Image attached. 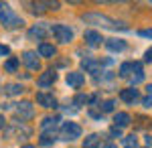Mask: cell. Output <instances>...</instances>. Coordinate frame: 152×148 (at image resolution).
Returning a JSON list of instances; mask_svg holds the SVG:
<instances>
[{
	"label": "cell",
	"mask_w": 152,
	"mask_h": 148,
	"mask_svg": "<svg viewBox=\"0 0 152 148\" xmlns=\"http://www.w3.org/2000/svg\"><path fill=\"white\" fill-rule=\"evenodd\" d=\"M142 79H144V73H136V77H132V79H130V83H132V85H138Z\"/></svg>",
	"instance_id": "obj_25"
},
{
	"label": "cell",
	"mask_w": 152,
	"mask_h": 148,
	"mask_svg": "<svg viewBox=\"0 0 152 148\" xmlns=\"http://www.w3.org/2000/svg\"><path fill=\"white\" fill-rule=\"evenodd\" d=\"M55 140H57L55 134H43V136H41V146H51Z\"/></svg>",
	"instance_id": "obj_22"
},
{
	"label": "cell",
	"mask_w": 152,
	"mask_h": 148,
	"mask_svg": "<svg viewBox=\"0 0 152 148\" xmlns=\"http://www.w3.org/2000/svg\"><path fill=\"white\" fill-rule=\"evenodd\" d=\"M23 148H35V146H33V144H26V146H23Z\"/></svg>",
	"instance_id": "obj_37"
},
{
	"label": "cell",
	"mask_w": 152,
	"mask_h": 148,
	"mask_svg": "<svg viewBox=\"0 0 152 148\" xmlns=\"http://www.w3.org/2000/svg\"><path fill=\"white\" fill-rule=\"evenodd\" d=\"M79 136H81V128L75 122H65L63 124V128H61V138L63 140L71 142V140H75V138H79Z\"/></svg>",
	"instance_id": "obj_2"
},
{
	"label": "cell",
	"mask_w": 152,
	"mask_h": 148,
	"mask_svg": "<svg viewBox=\"0 0 152 148\" xmlns=\"http://www.w3.org/2000/svg\"><path fill=\"white\" fill-rule=\"evenodd\" d=\"M99 146V136L97 134H89L83 140V148H97Z\"/></svg>",
	"instance_id": "obj_16"
},
{
	"label": "cell",
	"mask_w": 152,
	"mask_h": 148,
	"mask_svg": "<svg viewBox=\"0 0 152 148\" xmlns=\"http://www.w3.org/2000/svg\"><path fill=\"white\" fill-rule=\"evenodd\" d=\"M4 91H6L8 95H18V93H23V91H24V87H23V85H18V83H10V85L4 87Z\"/></svg>",
	"instance_id": "obj_20"
},
{
	"label": "cell",
	"mask_w": 152,
	"mask_h": 148,
	"mask_svg": "<svg viewBox=\"0 0 152 148\" xmlns=\"http://www.w3.org/2000/svg\"><path fill=\"white\" fill-rule=\"evenodd\" d=\"M55 79H57V73H55L53 69H49V71H45V73L37 79V83H39V87H49Z\"/></svg>",
	"instance_id": "obj_7"
},
{
	"label": "cell",
	"mask_w": 152,
	"mask_h": 148,
	"mask_svg": "<svg viewBox=\"0 0 152 148\" xmlns=\"http://www.w3.org/2000/svg\"><path fill=\"white\" fill-rule=\"evenodd\" d=\"M0 21H2V24H4V26H8V29H12V26H20V24H23V18H18V16H16L10 8H8L6 12H2V14H0Z\"/></svg>",
	"instance_id": "obj_4"
},
{
	"label": "cell",
	"mask_w": 152,
	"mask_h": 148,
	"mask_svg": "<svg viewBox=\"0 0 152 148\" xmlns=\"http://www.w3.org/2000/svg\"><path fill=\"white\" fill-rule=\"evenodd\" d=\"M8 8H10L8 4H4V2H0V14H2V12H6Z\"/></svg>",
	"instance_id": "obj_32"
},
{
	"label": "cell",
	"mask_w": 152,
	"mask_h": 148,
	"mask_svg": "<svg viewBox=\"0 0 152 148\" xmlns=\"http://www.w3.org/2000/svg\"><path fill=\"white\" fill-rule=\"evenodd\" d=\"M28 34H31V37H37V39H43V37L47 34V29H45L43 24H37V26H33V29L28 31Z\"/></svg>",
	"instance_id": "obj_18"
},
{
	"label": "cell",
	"mask_w": 152,
	"mask_h": 148,
	"mask_svg": "<svg viewBox=\"0 0 152 148\" xmlns=\"http://www.w3.org/2000/svg\"><path fill=\"white\" fill-rule=\"evenodd\" d=\"M51 33L55 34L57 41H61V43H71L73 41V31H71L67 24H53Z\"/></svg>",
	"instance_id": "obj_3"
},
{
	"label": "cell",
	"mask_w": 152,
	"mask_h": 148,
	"mask_svg": "<svg viewBox=\"0 0 152 148\" xmlns=\"http://www.w3.org/2000/svg\"><path fill=\"white\" fill-rule=\"evenodd\" d=\"M8 53H10V49H8V47H6V45H0V57L8 55Z\"/></svg>",
	"instance_id": "obj_29"
},
{
	"label": "cell",
	"mask_w": 152,
	"mask_h": 148,
	"mask_svg": "<svg viewBox=\"0 0 152 148\" xmlns=\"http://www.w3.org/2000/svg\"><path fill=\"white\" fill-rule=\"evenodd\" d=\"M120 100L122 102H126V103H134L136 100H138V89H122L120 91Z\"/></svg>",
	"instance_id": "obj_11"
},
{
	"label": "cell",
	"mask_w": 152,
	"mask_h": 148,
	"mask_svg": "<svg viewBox=\"0 0 152 148\" xmlns=\"http://www.w3.org/2000/svg\"><path fill=\"white\" fill-rule=\"evenodd\" d=\"M138 34H140V37H146V39H152V29H142Z\"/></svg>",
	"instance_id": "obj_27"
},
{
	"label": "cell",
	"mask_w": 152,
	"mask_h": 148,
	"mask_svg": "<svg viewBox=\"0 0 152 148\" xmlns=\"http://www.w3.org/2000/svg\"><path fill=\"white\" fill-rule=\"evenodd\" d=\"M67 85L69 87H81L83 83H85V77H83V73H79V71H71V73H67Z\"/></svg>",
	"instance_id": "obj_6"
},
{
	"label": "cell",
	"mask_w": 152,
	"mask_h": 148,
	"mask_svg": "<svg viewBox=\"0 0 152 148\" xmlns=\"http://www.w3.org/2000/svg\"><path fill=\"white\" fill-rule=\"evenodd\" d=\"M39 55H41V57L51 59L53 55H55V47L49 45V43H41V45H39Z\"/></svg>",
	"instance_id": "obj_14"
},
{
	"label": "cell",
	"mask_w": 152,
	"mask_h": 148,
	"mask_svg": "<svg viewBox=\"0 0 152 148\" xmlns=\"http://www.w3.org/2000/svg\"><path fill=\"white\" fill-rule=\"evenodd\" d=\"M142 106H144V108H152V95H146V97L142 100Z\"/></svg>",
	"instance_id": "obj_28"
},
{
	"label": "cell",
	"mask_w": 152,
	"mask_h": 148,
	"mask_svg": "<svg viewBox=\"0 0 152 148\" xmlns=\"http://www.w3.org/2000/svg\"><path fill=\"white\" fill-rule=\"evenodd\" d=\"M85 23H95V24H102V26H107V29H118V26H124V23L120 21H112L110 16L105 14H99V12H87L81 16Z\"/></svg>",
	"instance_id": "obj_1"
},
{
	"label": "cell",
	"mask_w": 152,
	"mask_h": 148,
	"mask_svg": "<svg viewBox=\"0 0 152 148\" xmlns=\"http://www.w3.org/2000/svg\"><path fill=\"white\" fill-rule=\"evenodd\" d=\"M18 63H20V59H16V57H10L6 63H4V69L8 71V73H14L16 69H18Z\"/></svg>",
	"instance_id": "obj_19"
},
{
	"label": "cell",
	"mask_w": 152,
	"mask_h": 148,
	"mask_svg": "<svg viewBox=\"0 0 152 148\" xmlns=\"http://www.w3.org/2000/svg\"><path fill=\"white\" fill-rule=\"evenodd\" d=\"M85 102H87V97H85L83 93H79V95L75 97V103H85Z\"/></svg>",
	"instance_id": "obj_31"
},
{
	"label": "cell",
	"mask_w": 152,
	"mask_h": 148,
	"mask_svg": "<svg viewBox=\"0 0 152 148\" xmlns=\"http://www.w3.org/2000/svg\"><path fill=\"white\" fill-rule=\"evenodd\" d=\"M136 146H138V138L134 136V134L124 138V148H136Z\"/></svg>",
	"instance_id": "obj_21"
},
{
	"label": "cell",
	"mask_w": 152,
	"mask_h": 148,
	"mask_svg": "<svg viewBox=\"0 0 152 148\" xmlns=\"http://www.w3.org/2000/svg\"><path fill=\"white\" fill-rule=\"evenodd\" d=\"M105 49H107V51H114V53H120V51L126 49V43H124L122 39H107V41H105Z\"/></svg>",
	"instance_id": "obj_10"
},
{
	"label": "cell",
	"mask_w": 152,
	"mask_h": 148,
	"mask_svg": "<svg viewBox=\"0 0 152 148\" xmlns=\"http://www.w3.org/2000/svg\"><path fill=\"white\" fill-rule=\"evenodd\" d=\"M37 102L41 103L43 108H57V100L53 97V95H49V93H37Z\"/></svg>",
	"instance_id": "obj_8"
},
{
	"label": "cell",
	"mask_w": 152,
	"mask_h": 148,
	"mask_svg": "<svg viewBox=\"0 0 152 148\" xmlns=\"http://www.w3.org/2000/svg\"><path fill=\"white\" fill-rule=\"evenodd\" d=\"M144 61H146V63H150V61H152V47L144 53Z\"/></svg>",
	"instance_id": "obj_30"
},
{
	"label": "cell",
	"mask_w": 152,
	"mask_h": 148,
	"mask_svg": "<svg viewBox=\"0 0 152 148\" xmlns=\"http://www.w3.org/2000/svg\"><path fill=\"white\" fill-rule=\"evenodd\" d=\"M146 89H148V95H152V85H148Z\"/></svg>",
	"instance_id": "obj_36"
},
{
	"label": "cell",
	"mask_w": 152,
	"mask_h": 148,
	"mask_svg": "<svg viewBox=\"0 0 152 148\" xmlns=\"http://www.w3.org/2000/svg\"><path fill=\"white\" fill-rule=\"evenodd\" d=\"M114 106H116L114 100H105V102L102 103V110H104V112H112V110H114Z\"/></svg>",
	"instance_id": "obj_24"
},
{
	"label": "cell",
	"mask_w": 152,
	"mask_h": 148,
	"mask_svg": "<svg viewBox=\"0 0 152 148\" xmlns=\"http://www.w3.org/2000/svg\"><path fill=\"white\" fill-rule=\"evenodd\" d=\"M132 69H134V63H124V65L120 67V75H122V77H128Z\"/></svg>",
	"instance_id": "obj_23"
},
{
	"label": "cell",
	"mask_w": 152,
	"mask_h": 148,
	"mask_svg": "<svg viewBox=\"0 0 152 148\" xmlns=\"http://www.w3.org/2000/svg\"><path fill=\"white\" fill-rule=\"evenodd\" d=\"M0 128H4V118L0 116Z\"/></svg>",
	"instance_id": "obj_35"
},
{
	"label": "cell",
	"mask_w": 152,
	"mask_h": 148,
	"mask_svg": "<svg viewBox=\"0 0 152 148\" xmlns=\"http://www.w3.org/2000/svg\"><path fill=\"white\" fill-rule=\"evenodd\" d=\"M55 126H57V118H45V120L41 122V130H43V134H45L47 130H55Z\"/></svg>",
	"instance_id": "obj_17"
},
{
	"label": "cell",
	"mask_w": 152,
	"mask_h": 148,
	"mask_svg": "<svg viewBox=\"0 0 152 148\" xmlns=\"http://www.w3.org/2000/svg\"><path fill=\"white\" fill-rule=\"evenodd\" d=\"M16 114L20 118H24V120H31L35 116V108H33L31 102H20V103H16Z\"/></svg>",
	"instance_id": "obj_5"
},
{
	"label": "cell",
	"mask_w": 152,
	"mask_h": 148,
	"mask_svg": "<svg viewBox=\"0 0 152 148\" xmlns=\"http://www.w3.org/2000/svg\"><path fill=\"white\" fill-rule=\"evenodd\" d=\"M81 67L85 69V71H89V73H97V69H99V63L97 61H94L91 57H85L81 61Z\"/></svg>",
	"instance_id": "obj_13"
},
{
	"label": "cell",
	"mask_w": 152,
	"mask_h": 148,
	"mask_svg": "<svg viewBox=\"0 0 152 148\" xmlns=\"http://www.w3.org/2000/svg\"><path fill=\"white\" fill-rule=\"evenodd\" d=\"M110 134L114 138H122V128H118V126H114L112 130H110Z\"/></svg>",
	"instance_id": "obj_26"
},
{
	"label": "cell",
	"mask_w": 152,
	"mask_h": 148,
	"mask_svg": "<svg viewBox=\"0 0 152 148\" xmlns=\"http://www.w3.org/2000/svg\"><path fill=\"white\" fill-rule=\"evenodd\" d=\"M83 39H85L89 45H99V43L104 41L102 34L97 33V31H85V33H83Z\"/></svg>",
	"instance_id": "obj_12"
},
{
	"label": "cell",
	"mask_w": 152,
	"mask_h": 148,
	"mask_svg": "<svg viewBox=\"0 0 152 148\" xmlns=\"http://www.w3.org/2000/svg\"><path fill=\"white\" fill-rule=\"evenodd\" d=\"M102 148H118V146H116V144H112V142H105Z\"/></svg>",
	"instance_id": "obj_33"
},
{
	"label": "cell",
	"mask_w": 152,
	"mask_h": 148,
	"mask_svg": "<svg viewBox=\"0 0 152 148\" xmlns=\"http://www.w3.org/2000/svg\"><path fill=\"white\" fill-rule=\"evenodd\" d=\"M114 122H116L118 128H124V126L130 124V114H126V112H118V114L114 116Z\"/></svg>",
	"instance_id": "obj_15"
},
{
	"label": "cell",
	"mask_w": 152,
	"mask_h": 148,
	"mask_svg": "<svg viewBox=\"0 0 152 148\" xmlns=\"http://www.w3.org/2000/svg\"><path fill=\"white\" fill-rule=\"evenodd\" d=\"M146 144H148V146H152V136H146Z\"/></svg>",
	"instance_id": "obj_34"
},
{
	"label": "cell",
	"mask_w": 152,
	"mask_h": 148,
	"mask_svg": "<svg viewBox=\"0 0 152 148\" xmlns=\"http://www.w3.org/2000/svg\"><path fill=\"white\" fill-rule=\"evenodd\" d=\"M23 63L28 69H33V71H35V69H39V59H37V53H35V51H26V53L23 55Z\"/></svg>",
	"instance_id": "obj_9"
}]
</instances>
